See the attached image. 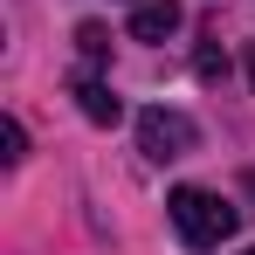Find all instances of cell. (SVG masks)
<instances>
[{"mask_svg":"<svg viewBox=\"0 0 255 255\" xmlns=\"http://www.w3.org/2000/svg\"><path fill=\"white\" fill-rule=\"evenodd\" d=\"M166 207H172V228H179L186 249H221V242L242 228V214L228 207L221 193H207V186H179Z\"/></svg>","mask_w":255,"mask_h":255,"instance_id":"cell-1","label":"cell"},{"mask_svg":"<svg viewBox=\"0 0 255 255\" xmlns=\"http://www.w3.org/2000/svg\"><path fill=\"white\" fill-rule=\"evenodd\" d=\"M193 145H200V125H193L186 111H166V104L138 111V152H145L152 166H166V159H186Z\"/></svg>","mask_w":255,"mask_h":255,"instance_id":"cell-2","label":"cell"},{"mask_svg":"<svg viewBox=\"0 0 255 255\" xmlns=\"http://www.w3.org/2000/svg\"><path fill=\"white\" fill-rule=\"evenodd\" d=\"M179 35V0H138L131 7V42H166Z\"/></svg>","mask_w":255,"mask_h":255,"instance_id":"cell-3","label":"cell"},{"mask_svg":"<svg viewBox=\"0 0 255 255\" xmlns=\"http://www.w3.org/2000/svg\"><path fill=\"white\" fill-rule=\"evenodd\" d=\"M76 111H83L90 125H118V118H125V104L111 97L104 76H76Z\"/></svg>","mask_w":255,"mask_h":255,"instance_id":"cell-4","label":"cell"},{"mask_svg":"<svg viewBox=\"0 0 255 255\" xmlns=\"http://www.w3.org/2000/svg\"><path fill=\"white\" fill-rule=\"evenodd\" d=\"M76 48H83V62L97 69V62L111 55V28H104V21H83V28H76Z\"/></svg>","mask_w":255,"mask_h":255,"instance_id":"cell-5","label":"cell"},{"mask_svg":"<svg viewBox=\"0 0 255 255\" xmlns=\"http://www.w3.org/2000/svg\"><path fill=\"white\" fill-rule=\"evenodd\" d=\"M0 145H7V152H0V159H7V166H21V159H28V131L14 125V118H7V125H0Z\"/></svg>","mask_w":255,"mask_h":255,"instance_id":"cell-6","label":"cell"},{"mask_svg":"<svg viewBox=\"0 0 255 255\" xmlns=\"http://www.w3.org/2000/svg\"><path fill=\"white\" fill-rule=\"evenodd\" d=\"M200 76H207V83L228 76V55H221V48H200Z\"/></svg>","mask_w":255,"mask_h":255,"instance_id":"cell-7","label":"cell"},{"mask_svg":"<svg viewBox=\"0 0 255 255\" xmlns=\"http://www.w3.org/2000/svg\"><path fill=\"white\" fill-rule=\"evenodd\" d=\"M249 69H255V48H249Z\"/></svg>","mask_w":255,"mask_h":255,"instance_id":"cell-8","label":"cell"},{"mask_svg":"<svg viewBox=\"0 0 255 255\" xmlns=\"http://www.w3.org/2000/svg\"><path fill=\"white\" fill-rule=\"evenodd\" d=\"M242 255H255V249H242Z\"/></svg>","mask_w":255,"mask_h":255,"instance_id":"cell-9","label":"cell"}]
</instances>
